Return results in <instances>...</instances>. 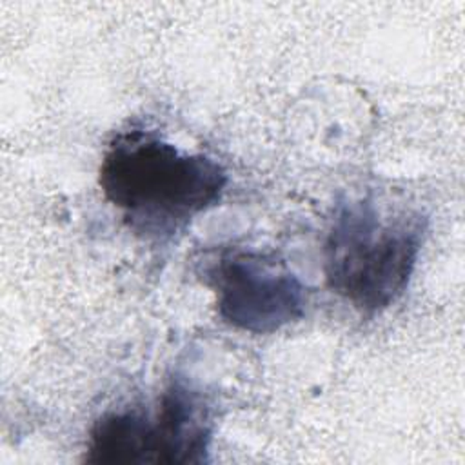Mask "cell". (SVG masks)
<instances>
[{"label":"cell","mask_w":465,"mask_h":465,"mask_svg":"<svg viewBox=\"0 0 465 465\" xmlns=\"http://www.w3.org/2000/svg\"><path fill=\"white\" fill-rule=\"evenodd\" d=\"M218 316L251 334H272L305 314L307 287L274 252L229 247L203 267Z\"/></svg>","instance_id":"3"},{"label":"cell","mask_w":465,"mask_h":465,"mask_svg":"<svg viewBox=\"0 0 465 465\" xmlns=\"http://www.w3.org/2000/svg\"><path fill=\"white\" fill-rule=\"evenodd\" d=\"M84 461L93 465L163 463L154 411L127 407L100 414L89 429Z\"/></svg>","instance_id":"5"},{"label":"cell","mask_w":465,"mask_h":465,"mask_svg":"<svg viewBox=\"0 0 465 465\" xmlns=\"http://www.w3.org/2000/svg\"><path fill=\"white\" fill-rule=\"evenodd\" d=\"M229 176L209 154L187 153L160 131L129 124L105 145L98 169L104 198L147 242L165 243L222 200Z\"/></svg>","instance_id":"1"},{"label":"cell","mask_w":465,"mask_h":465,"mask_svg":"<svg viewBox=\"0 0 465 465\" xmlns=\"http://www.w3.org/2000/svg\"><path fill=\"white\" fill-rule=\"evenodd\" d=\"M154 418L167 465L209 461L214 434V411L209 398L183 378H173L160 392Z\"/></svg>","instance_id":"4"},{"label":"cell","mask_w":465,"mask_h":465,"mask_svg":"<svg viewBox=\"0 0 465 465\" xmlns=\"http://www.w3.org/2000/svg\"><path fill=\"white\" fill-rule=\"evenodd\" d=\"M429 220L374 198L338 203L323 240L325 283L365 318L396 303L409 287Z\"/></svg>","instance_id":"2"}]
</instances>
